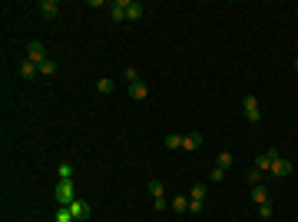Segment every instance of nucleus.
I'll list each match as a JSON object with an SVG mask.
<instances>
[{
    "instance_id": "1",
    "label": "nucleus",
    "mask_w": 298,
    "mask_h": 222,
    "mask_svg": "<svg viewBox=\"0 0 298 222\" xmlns=\"http://www.w3.org/2000/svg\"><path fill=\"white\" fill-rule=\"evenodd\" d=\"M53 196H56V203H60V206H73L76 203V183H73V179H60L56 189H53Z\"/></svg>"
},
{
    "instance_id": "2",
    "label": "nucleus",
    "mask_w": 298,
    "mask_h": 222,
    "mask_svg": "<svg viewBox=\"0 0 298 222\" xmlns=\"http://www.w3.org/2000/svg\"><path fill=\"white\" fill-rule=\"evenodd\" d=\"M242 113H245V120H249V123H259L262 120V106H259V100H255L252 93H245V96H242Z\"/></svg>"
},
{
    "instance_id": "3",
    "label": "nucleus",
    "mask_w": 298,
    "mask_h": 222,
    "mask_svg": "<svg viewBox=\"0 0 298 222\" xmlns=\"http://www.w3.org/2000/svg\"><path fill=\"white\" fill-rule=\"evenodd\" d=\"M47 46L40 43V40H30L27 43V60H33V63H43V60H47Z\"/></svg>"
},
{
    "instance_id": "4",
    "label": "nucleus",
    "mask_w": 298,
    "mask_h": 222,
    "mask_svg": "<svg viewBox=\"0 0 298 222\" xmlns=\"http://www.w3.org/2000/svg\"><path fill=\"white\" fill-rule=\"evenodd\" d=\"M275 179H285V176H292V159H285V156H279L275 163H272V169H269Z\"/></svg>"
},
{
    "instance_id": "5",
    "label": "nucleus",
    "mask_w": 298,
    "mask_h": 222,
    "mask_svg": "<svg viewBox=\"0 0 298 222\" xmlns=\"http://www.w3.org/2000/svg\"><path fill=\"white\" fill-rule=\"evenodd\" d=\"M275 159H279V149L272 146L269 153H262V156L255 159V169H262V173H269V169H272V163H275Z\"/></svg>"
},
{
    "instance_id": "6",
    "label": "nucleus",
    "mask_w": 298,
    "mask_h": 222,
    "mask_svg": "<svg viewBox=\"0 0 298 222\" xmlns=\"http://www.w3.org/2000/svg\"><path fill=\"white\" fill-rule=\"evenodd\" d=\"M37 10H40V17H43V20H56V17H60V3H56V0H43Z\"/></svg>"
},
{
    "instance_id": "7",
    "label": "nucleus",
    "mask_w": 298,
    "mask_h": 222,
    "mask_svg": "<svg viewBox=\"0 0 298 222\" xmlns=\"http://www.w3.org/2000/svg\"><path fill=\"white\" fill-rule=\"evenodd\" d=\"M70 213H73V219H76V222H80V219H90V216H93V209H90V203L76 199V203L70 206Z\"/></svg>"
},
{
    "instance_id": "8",
    "label": "nucleus",
    "mask_w": 298,
    "mask_h": 222,
    "mask_svg": "<svg viewBox=\"0 0 298 222\" xmlns=\"http://www.w3.org/2000/svg\"><path fill=\"white\" fill-rule=\"evenodd\" d=\"M110 17H113V23H123V20H126V0H113Z\"/></svg>"
},
{
    "instance_id": "9",
    "label": "nucleus",
    "mask_w": 298,
    "mask_h": 222,
    "mask_svg": "<svg viewBox=\"0 0 298 222\" xmlns=\"http://www.w3.org/2000/svg\"><path fill=\"white\" fill-rule=\"evenodd\" d=\"M126 93H130V100L140 103V100H146V96H149V86L140 80V83H130V90H126Z\"/></svg>"
},
{
    "instance_id": "10",
    "label": "nucleus",
    "mask_w": 298,
    "mask_h": 222,
    "mask_svg": "<svg viewBox=\"0 0 298 222\" xmlns=\"http://www.w3.org/2000/svg\"><path fill=\"white\" fill-rule=\"evenodd\" d=\"M199 146H202V133H186V136H182V149L196 153Z\"/></svg>"
},
{
    "instance_id": "11",
    "label": "nucleus",
    "mask_w": 298,
    "mask_h": 222,
    "mask_svg": "<svg viewBox=\"0 0 298 222\" xmlns=\"http://www.w3.org/2000/svg\"><path fill=\"white\" fill-rule=\"evenodd\" d=\"M146 10H143V3L140 0H126V20H140Z\"/></svg>"
},
{
    "instance_id": "12",
    "label": "nucleus",
    "mask_w": 298,
    "mask_h": 222,
    "mask_svg": "<svg viewBox=\"0 0 298 222\" xmlns=\"http://www.w3.org/2000/svg\"><path fill=\"white\" fill-rule=\"evenodd\" d=\"M37 73H40V63H33V60H23V63H20V76H23V80H33Z\"/></svg>"
},
{
    "instance_id": "13",
    "label": "nucleus",
    "mask_w": 298,
    "mask_h": 222,
    "mask_svg": "<svg viewBox=\"0 0 298 222\" xmlns=\"http://www.w3.org/2000/svg\"><path fill=\"white\" fill-rule=\"evenodd\" d=\"M232 163H235L232 153H219V156H215V166L219 169H232Z\"/></svg>"
},
{
    "instance_id": "14",
    "label": "nucleus",
    "mask_w": 298,
    "mask_h": 222,
    "mask_svg": "<svg viewBox=\"0 0 298 222\" xmlns=\"http://www.w3.org/2000/svg\"><path fill=\"white\" fill-rule=\"evenodd\" d=\"M53 222H76L73 213H70V206H60V209H56V216H53Z\"/></svg>"
},
{
    "instance_id": "15",
    "label": "nucleus",
    "mask_w": 298,
    "mask_h": 222,
    "mask_svg": "<svg viewBox=\"0 0 298 222\" xmlns=\"http://www.w3.org/2000/svg\"><path fill=\"white\" fill-rule=\"evenodd\" d=\"M252 199H255V203H259V206H262V203H269V189H265V186L259 183V186H255V189H252Z\"/></svg>"
},
{
    "instance_id": "16",
    "label": "nucleus",
    "mask_w": 298,
    "mask_h": 222,
    "mask_svg": "<svg viewBox=\"0 0 298 222\" xmlns=\"http://www.w3.org/2000/svg\"><path fill=\"white\" fill-rule=\"evenodd\" d=\"M172 209L176 213H189V196H172Z\"/></svg>"
},
{
    "instance_id": "17",
    "label": "nucleus",
    "mask_w": 298,
    "mask_h": 222,
    "mask_svg": "<svg viewBox=\"0 0 298 222\" xmlns=\"http://www.w3.org/2000/svg\"><path fill=\"white\" fill-rule=\"evenodd\" d=\"M40 73H43V76H53L56 73V60H53V56H47V60L40 63Z\"/></svg>"
},
{
    "instance_id": "18",
    "label": "nucleus",
    "mask_w": 298,
    "mask_h": 222,
    "mask_svg": "<svg viewBox=\"0 0 298 222\" xmlns=\"http://www.w3.org/2000/svg\"><path fill=\"white\" fill-rule=\"evenodd\" d=\"M166 149H182V136H179V133H169V136H166Z\"/></svg>"
},
{
    "instance_id": "19",
    "label": "nucleus",
    "mask_w": 298,
    "mask_h": 222,
    "mask_svg": "<svg viewBox=\"0 0 298 222\" xmlns=\"http://www.w3.org/2000/svg\"><path fill=\"white\" fill-rule=\"evenodd\" d=\"M262 176H265V173H262V169H255V166H252V169H245V179H249V183H255V186L262 183Z\"/></svg>"
},
{
    "instance_id": "20",
    "label": "nucleus",
    "mask_w": 298,
    "mask_h": 222,
    "mask_svg": "<svg viewBox=\"0 0 298 222\" xmlns=\"http://www.w3.org/2000/svg\"><path fill=\"white\" fill-rule=\"evenodd\" d=\"M96 93H103V96H110V93H113V80H106V76H103L100 83H96Z\"/></svg>"
},
{
    "instance_id": "21",
    "label": "nucleus",
    "mask_w": 298,
    "mask_h": 222,
    "mask_svg": "<svg viewBox=\"0 0 298 222\" xmlns=\"http://www.w3.org/2000/svg\"><path fill=\"white\" fill-rule=\"evenodd\" d=\"M192 203H205V186H192Z\"/></svg>"
},
{
    "instance_id": "22",
    "label": "nucleus",
    "mask_w": 298,
    "mask_h": 222,
    "mask_svg": "<svg viewBox=\"0 0 298 222\" xmlns=\"http://www.w3.org/2000/svg\"><path fill=\"white\" fill-rule=\"evenodd\" d=\"M149 193L159 199V196H162V179H149Z\"/></svg>"
},
{
    "instance_id": "23",
    "label": "nucleus",
    "mask_w": 298,
    "mask_h": 222,
    "mask_svg": "<svg viewBox=\"0 0 298 222\" xmlns=\"http://www.w3.org/2000/svg\"><path fill=\"white\" fill-rule=\"evenodd\" d=\"M60 179H73V166L70 163H60Z\"/></svg>"
},
{
    "instance_id": "24",
    "label": "nucleus",
    "mask_w": 298,
    "mask_h": 222,
    "mask_svg": "<svg viewBox=\"0 0 298 222\" xmlns=\"http://www.w3.org/2000/svg\"><path fill=\"white\" fill-rule=\"evenodd\" d=\"M259 216H262V219H272V203H262L259 206Z\"/></svg>"
},
{
    "instance_id": "25",
    "label": "nucleus",
    "mask_w": 298,
    "mask_h": 222,
    "mask_svg": "<svg viewBox=\"0 0 298 222\" xmlns=\"http://www.w3.org/2000/svg\"><path fill=\"white\" fill-rule=\"evenodd\" d=\"M123 76H126V83H140V80H136V70H133V66H126V70H123Z\"/></svg>"
},
{
    "instance_id": "26",
    "label": "nucleus",
    "mask_w": 298,
    "mask_h": 222,
    "mask_svg": "<svg viewBox=\"0 0 298 222\" xmlns=\"http://www.w3.org/2000/svg\"><path fill=\"white\" fill-rule=\"evenodd\" d=\"M209 179H212V183H222V179H225V169H219V166H215V169H212V176H209Z\"/></svg>"
},
{
    "instance_id": "27",
    "label": "nucleus",
    "mask_w": 298,
    "mask_h": 222,
    "mask_svg": "<svg viewBox=\"0 0 298 222\" xmlns=\"http://www.w3.org/2000/svg\"><path fill=\"white\" fill-rule=\"evenodd\" d=\"M295 73H298V56H295Z\"/></svg>"
}]
</instances>
